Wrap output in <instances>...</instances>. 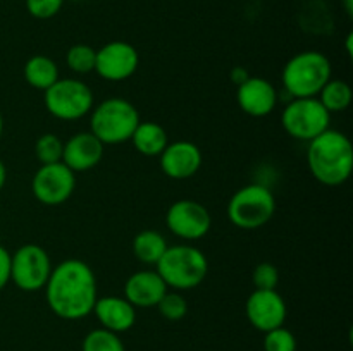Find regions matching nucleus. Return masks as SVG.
Masks as SVG:
<instances>
[{
  "label": "nucleus",
  "instance_id": "nucleus-1",
  "mask_svg": "<svg viewBox=\"0 0 353 351\" xmlns=\"http://www.w3.org/2000/svg\"><path fill=\"white\" fill-rule=\"evenodd\" d=\"M43 289L48 308L64 320L88 317L99 298L95 272L78 258H68L55 265Z\"/></svg>",
  "mask_w": 353,
  "mask_h": 351
},
{
  "label": "nucleus",
  "instance_id": "nucleus-2",
  "mask_svg": "<svg viewBox=\"0 0 353 351\" xmlns=\"http://www.w3.org/2000/svg\"><path fill=\"white\" fill-rule=\"evenodd\" d=\"M307 164L321 184H343L348 181L353 169L352 141L341 131L326 129L309 141Z\"/></svg>",
  "mask_w": 353,
  "mask_h": 351
},
{
  "label": "nucleus",
  "instance_id": "nucleus-3",
  "mask_svg": "<svg viewBox=\"0 0 353 351\" xmlns=\"http://www.w3.org/2000/svg\"><path fill=\"white\" fill-rule=\"evenodd\" d=\"M155 270L172 291H188L205 281L209 274V260L199 248L174 244L168 246L155 265Z\"/></svg>",
  "mask_w": 353,
  "mask_h": 351
},
{
  "label": "nucleus",
  "instance_id": "nucleus-4",
  "mask_svg": "<svg viewBox=\"0 0 353 351\" xmlns=\"http://www.w3.org/2000/svg\"><path fill=\"white\" fill-rule=\"evenodd\" d=\"M333 76L331 61L317 50L293 55L283 69V85L293 98L317 96Z\"/></svg>",
  "mask_w": 353,
  "mask_h": 351
},
{
  "label": "nucleus",
  "instance_id": "nucleus-5",
  "mask_svg": "<svg viewBox=\"0 0 353 351\" xmlns=\"http://www.w3.org/2000/svg\"><path fill=\"white\" fill-rule=\"evenodd\" d=\"M140 120L133 103L124 98H107L92 109L90 133L103 145H119L131 140Z\"/></svg>",
  "mask_w": 353,
  "mask_h": 351
},
{
  "label": "nucleus",
  "instance_id": "nucleus-6",
  "mask_svg": "<svg viewBox=\"0 0 353 351\" xmlns=\"http://www.w3.org/2000/svg\"><path fill=\"white\" fill-rule=\"evenodd\" d=\"M276 198L262 184H247L238 189L228 203V219L243 231L259 229L274 217Z\"/></svg>",
  "mask_w": 353,
  "mask_h": 351
},
{
  "label": "nucleus",
  "instance_id": "nucleus-7",
  "mask_svg": "<svg viewBox=\"0 0 353 351\" xmlns=\"http://www.w3.org/2000/svg\"><path fill=\"white\" fill-rule=\"evenodd\" d=\"M93 92L85 81L72 78H59L43 92L47 112L59 120H78L92 112Z\"/></svg>",
  "mask_w": 353,
  "mask_h": 351
},
{
  "label": "nucleus",
  "instance_id": "nucleus-8",
  "mask_svg": "<svg viewBox=\"0 0 353 351\" xmlns=\"http://www.w3.org/2000/svg\"><path fill=\"white\" fill-rule=\"evenodd\" d=\"M281 124L295 140L310 141L330 129L331 114L324 109L317 96L293 98L283 110Z\"/></svg>",
  "mask_w": 353,
  "mask_h": 351
},
{
  "label": "nucleus",
  "instance_id": "nucleus-9",
  "mask_svg": "<svg viewBox=\"0 0 353 351\" xmlns=\"http://www.w3.org/2000/svg\"><path fill=\"white\" fill-rule=\"evenodd\" d=\"M52 268L50 257L40 244H23L10 255V281L21 291H41L50 277Z\"/></svg>",
  "mask_w": 353,
  "mask_h": 351
},
{
  "label": "nucleus",
  "instance_id": "nucleus-10",
  "mask_svg": "<svg viewBox=\"0 0 353 351\" xmlns=\"http://www.w3.org/2000/svg\"><path fill=\"white\" fill-rule=\"evenodd\" d=\"M76 188V172L62 162L41 165L31 179L34 198L47 206H59L68 202Z\"/></svg>",
  "mask_w": 353,
  "mask_h": 351
},
{
  "label": "nucleus",
  "instance_id": "nucleus-11",
  "mask_svg": "<svg viewBox=\"0 0 353 351\" xmlns=\"http://www.w3.org/2000/svg\"><path fill=\"white\" fill-rule=\"evenodd\" d=\"M165 226L179 240L196 241L207 236L212 219L202 203L195 200H178L168 209Z\"/></svg>",
  "mask_w": 353,
  "mask_h": 351
},
{
  "label": "nucleus",
  "instance_id": "nucleus-12",
  "mask_svg": "<svg viewBox=\"0 0 353 351\" xmlns=\"http://www.w3.org/2000/svg\"><path fill=\"white\" fill-rule=\"evenodd\" d=\"M138 65V50L128 41H109L97 50L95 72L105 81H124L137 72Z\"/></svg>",
  "mask_w": 353,
  "mask_h": 351
},
{
  "label": "nucleus",
  "instance_id": "nucleus-13",
  "mask_svg": "<svg viewBox=\"0 0 353 351\" xmlns=\"http://www.w3.org/2000/svg\"><path fill=\"white\" fill-rule=\"evenodd\" d=\"M247 319L261 332L285 326L288 306L276 289H254L245 303Z\"/></svg>",
  "mask_w": 353,
  "mask_h": 351
},
{
  "label": "nucleus",
  "instance_id": "nucleus-14",
  "mask_svg": "<svg viewBox=\"0 0 353 351\" xmlns=\"http://www.w3.org/2000/svg\"><path fill=\"white\" fill-rule=\"evenodd\" d=\"M159 158L162 172L176 181L193 178L202 167V151L192 141L179 140L168 143Z\"/></svg>",
  "mask_w": 353,
  "mask_h": 351
},
{
  "label": "nucleus",
  "instance_id": "nucleus-15",
  "mask_svg": "<svg viewBox=\"0 0 353 351\" xmlns=\"http://www.w3.org/2000/svg\"><path fill=\"white\" fill-rule=\"evenodd\" d=\"M236 102L247 116L265 117L278 105V92L268 79L250 76L238 86Z\"/></svg>",
  "mask_w": 353,
  "mask_h": 351
},
{
  "label": "nucleus",
  "instance_id": "nucleus-16",
  "mask_svg": "<svg viewBox=\"0 0 353 351\" xmlns=\"http://www.w3.org/2000/svg\"><path fill=\"white\" fill-rule=\"evenodd\" d=\"M105 151V145L90 131L74 134L64 143L62 164L72 172H85L100 164Z\"/></svg>",
  "mask_w": 353,
  "mask_h": 351
},
{
  "label": "nucleus",
  "instance_id": "nucleus-17",
  "mask_svg": "<svg viewBox=\"0 0 353 351\" xmlns=\"http://www.w3.org/2000/svg\"><path fill=\"white\" fill-rule=\"evenodd\" d=\"M168 289L157 270H138L128 277L124 284V298L134 308H152L157 306Z\"/></svg>",
  "mask_w": 353,
  "mask_h": 351
},
{
  "label": "nucleus",
  "instance_id": "nucleus-18",
  "mask_svg": "<svg viewBox=\"0 0 353 351\" xmlns=\"http://www.w3.org/2000/svg\"><path fill=\"white\" fill-rule=\"evenodd\" d=\"M102 329L110 332H126L137 322V308L124 296H102L97 298L93 312Z\"/></svg>",
  "mask_w": 353,
  "mask_h": 351
},
{
  "label": "nucleus",
  "instance_id": "nucleus-19",
  "mask_svg": "<svg viewBox=\"0 0 353 351\" xmlns=\"http://www.w3.org/2000/svg\"><path fill=\"white\" fill-rule=\"evenodd\" d=\"M131 141L138 153L145 157H159L169 143L165 129L154 120H140Z\"/></svg>",
  "mask_w": 353,
  "mask_h": 351
},
{
  "label": "nucleus",
  "instance_id": "nucleus-20",
  "mask_svg": "<svg viewBox=\"0 0 353 351\" xmlns=\"http://www.w3.org/2000/svg\"><path fill=\"white\" fill-rule=\"evenodd\" d=\"M23 74L28 85L45 92L59 79V67L47 55H33L24 64Z\"/></svg>",
  "mask_w": 353,
  "mask_h": 351
},
{
  "label": "nucleus",
  "instance_id": "nucleus-21",
  "mask_svg": "<svg viewBox=\"0 0 353 351\" xmlns=\"http://www.w3.org/2000/svg\"><path fill=\"white\" fill-rule=\"evenodd\" d=\"M133 255L145 265H157L168 250V241L159 231L145 229L134 236Z\"/></svg>",
  "mask_w": 353,
  "mask_h": 351
},
{
  "label": "nucleus",
  "instance_id": "nucleus-22",
  "mask_svg": "<svg viewBox=\"0 0 353 351\" xmlns=\"http://www.w3.org/2000/svg\"><path fill=\"white\" fill-rule=\"evenodd\" d=\"M319 102L323 103L324 109L330 114L333 112H343L350 107L353 93L350 85L343 79H333L331 78L326 85L323 86V89L317 95Z\"/></svg>",
  "mask_w": 353,
  "mask_h": 351
},
{
  "label": "nucleus",
  "instance_id": "nucleus-23",
  "mask_svg": "<svg viewBox=\"0 0 353 351\" xmlns=\"http://www.w3.org/2000/svg\"><path fill=\"white\" fill-rule=\"evenodd\" d=\"M81 351H126L119 334L107 329H93L85 336Z\"/></svg>",
  "mask_w": 353,
  "mask_h": 351
},
{
  "label": "nucleus",
  "instance_id": "nucleus-24",
  "mask_svg": "<svg viewBox=\"0 0 353 351\" xmlns=\"http://www.w3.org/2000/svg\"><path fill=\"white\" fill-rule=\"evenodd\" d=\"M95 48L86 43H76L68 50L65 62H68V67L76 74H88L95 71Z\"/></svg>",
  "mask_w": 353,
  "mask_h": 351
},
{
  "label": "nucleus",
  "instance_id": "nucleus-25",
  "mask_svg": "<svg viewBox=\"0 0 353 351\" xmlns=\"http://www.w3.org/2000/svg\"><path fill=\"white\" fill-rule=\"evenodd\" d=\"M62 151H64V141L54 133L41 134L34 143V155L41 165L62 162Z\"/></svg>",
  "mask_w": 353,
  "mask_h": 351
},
{
  "label": "nucleus",
  "instance_id": "nucleus-26",
  "mask_svg": "<svg viewBox=\"0 0 353 351\" xmlns=\"http://www.w3.org/2000/svg\"><path fill=\"white\" fill-rule=\"evenodd\" d=\"M157 310L165 320L178 322V320L185 319L186 313H188V301L179 291H169L168 289V292L157 303Z\"/></svg>",
  "mask_w": 353,
  "mask_h": 351
},
{
  "label": "nucleus",
  "instance_id": "nucleus-27",
  "mask_svg": "<svg viewBox=\"0 0 353 351\" xmlns=\"http://www.w3.org/2000/svg\"><path fill=\"white\" fill-rule=\"evenodd\" d=\"M264 351H296V337L285 326L264 332Z\"/></svg>",
  "mask_w": 353,
  "mask_h": 351
},
{
  "label": "nucleus",
  "instance_id": "nucleus-28",
  "mask_svg": "<svg viewBox=\"0 0 353 351\" xmlns=\"http://www.w3.org/2000/svg\"><path fill=\"white\" fill-rule=\"evenodd\" d=\"M255 289H276L279 284V270L271 262H262L252 272Z\"/></svg>",
  "mask_w": 353,
  "mask_h": 351
},
{
  "label": "nucleus",
  "instance_id": "nucleus-29",
  "mask_svg": "<svg viewBox=\"0 0 353 351\" xmlns=\"http://www.w3.org/2000/svg\"><path fill=\"white\" fill-rule=\"evenodd\" d=\"M64 0H26V9L37 19H50L62 9Z\"/></svg>",
  "mask_w": 353,
  "mask_h": 351
},
{
  "label": "nucleus",
  "instance_id": "nucleus-30",
  "mask_svg": "<svg viewBox=\"0 0 353 351\" xmlns=\"http://www.w3.org/2000/svg\"><path fill=\"white\" fill-rule=\"evenodd\" d=\"M10 282V253L0 244V291Z\"/></svg>",
  "mask_w": 353,
  "mask_h": 351
},
{
  "label": "nucleus",
  "instance_id": "nucleus-31",
  "mask_svg": "<svg viewBox=\"0 0 353 351\" xmlns=\"http://www.w3.org/2000/svg\"><path fill=\"white\" fill-rule=\"evenodd\" d=\"M230 76H231V79H233L234 85H236V86H240L241 83L247 81V79L250 78V74H248V72L245 71L243 67H234L233 71H231Z\"/></svg>",
  "mask_w": 353,
  "mask_h": 351
},
{
  "label": "nucleus",
  "instance_id": "nucleus-32",
  "mask_svg": "<svg viewBox=\"0 0 353 351\" xmlns=\"http://www.w3.org/2000/svg\"><path fill=\"white\" fill-rule=\"evenodd\" d=\"M6 181H7V169H6V164L0 160V191H2V188L6 186Z\"/></svg>",
  "mask_w": 353,
  "mask_h": 351
},
{
  "label": "nucleus",
  "instance_id": "nucleus-33",
  "mask_svg": "<svg viewBox=\"0 0 353 351\" xmlns=\"http://www.w3.org/2000/svg\"><path fill=\"white\" fill-rule=\"evenodd\" d=\"M345 6H347V12L352 16V9H353V7H352V0H345Z\"/></svg>",
  "mask_w": 353,
  "mask_h": 351
},
{
  "label": "nucleus",
  "instance_id": "nucleus-34",
  "mask_svg": "<svg viewBox=\"0 0 353 351\" xmlns=\"http://www.w3.org/2000/svg\"><path fill=\"white\" fill-rule=\"evenodd\" d=\"M2 133H3V117L2 114H0V138H2Z\"/></svg>",
  "mask_w": 353,
  "mask_h": 351
}]
</instances>
